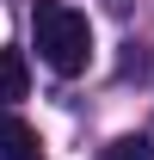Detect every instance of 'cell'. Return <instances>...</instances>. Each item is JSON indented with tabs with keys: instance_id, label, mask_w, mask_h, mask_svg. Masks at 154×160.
<instances>
[{
	"instance_id": "cell-1",
	"label": "cell",
	"mask_w": 154,
	"mask_h": 160,
	"mask_svg": "<svg viewBox=\"0 0 154 160\" xmlns=\"http://www.w3.org/2000/svg\"><path fill=\"white\" fill-rule=\"evenodd\" d=\"M31 37H37V56L56 68L62 80H74L93 56V25L86 12H74L68 0H37L31 6Z\"/></svg>"
},
{
	"instance_id": "cell-5",
	"label": "cell",
	"mask_w": 154,
	"mask_h": 160,
	"mask_svg": "<svg viewBox=\"0 0 154 160\" xmlns=\"http://www.w3.org/2000/svg\"><path fill=\"white\" fill-rule=\"evenodd\" d=\"M105 6H111V12H130V0H105Z\"/></svg>"
},
{
	"instance_id": "cell-3",
	"label": "cell",
	"mask_w": 154,
	"mask_h": 160,
	"mask_svg": "<svg viewBox=\"0 0 154 160\" xmlns=\"http://www.w3.org/2000/svg\"><path fill=\"white\" fill-rule=\"evenodd\" d=\"M31 92V68H25L19 49H0V105H19Z\"/></svg>"
},
{
	"instance_id": "cell-4",
	"label": "cell",
	"mask_w": 154,
	"mask_h": 160,
	"mask_svg": "<svg viewBox=\"0 0 154 160\" xmlns=\"http://www.w3.org/2000/svg\"><path fill=\"white\" fill-rule=\"evenodd\" d=\"M99 160H154V148H148L142 136H123V142H111V148H105Z\"/></svg>"
},
{
	"instance_id": "cell-2",
	"label": "cell",
	"mask_w": 154,
	"mask_h": 160,
	"mask_svg": "<svg viewBox=\"0 0 154 160\" xmlns=\"http://www.w3.org/2000/svg\"><path fill=\"white\" fill-rule=\"evenodd\" d=\"M0 160H43L37 129L25 117H13V111H0Z\"/></svg>"
}]
</instances>
